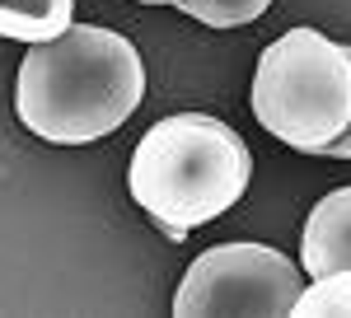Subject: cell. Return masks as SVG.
<instances>
[{
	"label": "cell",
	"instance_id": "obj_1",
	"mask_svg": "<svg viewBox=\"0 0 351 318\" xmlns=\"http://www.w3.org/2000/svg\"><path fill=\"white\" fill-rule=\"evenodd\" d=\"M141 52L99 24H71L47 42H28L14 75L19 122L56 145H84L117 132L141 108Z\"/></svg>",
	"mask_w": 351,
	"mask_h": 318
},
{
	"label": "cell",
	"instance_id": "obj_2",
	"mask_svg": "<svg viewBox=\"0 0 351 318\" xmlns=\"http://www.w3.org/2000/svg\"><path fill=\"white\" fill-rule=\"evenodd\" d=\"M253 155L243 136L211 112H173L136 140L127 187L169 238H188L243 197Z\"/></svg>",
	"mask_w": 351,
	"mask_h": 318
},
{
	"label": "cell",
	"instance_id": "obj_3",
	"mask_svg": "<svg viewBox=\"0 0 351 318\" xmlns=\"http://www.w3.org/2000/svg\"><path fill=\"white\" fill-rule=\"evenodd\" d=\"M248 108L281 145L324 155L351 127V47L319 28L281 33L258 56Z\"/></svg>",
	"mask_w": 351,
	"mask_h": 318
},
{
	"label": "cell",
	"instance_id": "obj_4",
	"mask_svg": "<svg viewBox=\"0 0 351 318\" xmlns=\"http://www.w3.org/2000/svg\"><path fill=\"white\" fill-rule=\"evenodd\" d=\"M304 267L267 243H220L183 271L173 314H291L304 291Z\"/></svg>",
	"mask_w": 351,
	"mask_h": 318
},
{
	"label": "cell",
	"instance_id": "obj_5",
	"mask_svg": "<svg viewBox=\"0 0 351 318\" xmlns=\"http://www.w3.org/2000/svg\"><path fill=\"white\" fill-rule=\"evenodd\" d=\"M300 267L309 276L351 271V187H337L324 201H314L300 238Z\"/></svg>",
	"mask_w": 351,
	"mask_h": 318
},
{
	"label": "cell",
	"instance_id": "obj_6",
	"mask_svg": "<svg viewBox=\"0 0 351 318\" xmlns=\"http://www.w3.org/2000/svg\"><path fill=\"white\" fill-rule=\"evenodd\" d=\"M75 24V0H0V38L47 42Z\"/></svg>",
	"mask_w": 351,
	"mask_h": 318
},
{
	"label": "cell",
	"instance_id": "obj_7",
	"mask_svg": "<svg viewBox=\"0 0 351 318\" xmlns=\"http://www.w3.org/2000/svg\"><path fill=\"white\" fill-rule=\"evenodd\" d=\"M295 318H324V314H351V271H328L314 276L304 291H300Z\"/></svg>",
	"mask_w": 351,
	"mask_h": 318
},
{
	"label": "cell",
	"instance_id": "obj_8",
	"mask_svg": "<svg viewBox=\"0 0 351 318\" xmlns=\"http://www.w3.org/2000/svg\"><path fill=\"white\" fill-rule=\"evenodd\" d=\"M183 14H192L197 24H211V28H239L253 24L271 10V0H183L178 5Z\"/></svg>",
	"mask_w": 351,
	"mask_h": 318
},
{
	"label": "cell",
	"instance_id": "obj_9",
	"mask_svg": "<svg viewBox=\"0 0 351 318\" xmlns=\"http://www.w3.org/2000/svg\"><path fill=\"white\" fill-rule=\"evenodd\" d=\"M324 159H351V127H347V136H342V140H332V145L324 150Z\"/></svg>",
	"mask_w": 351,
	"mask_h": 318
},
{
	"label": "cell",
	"instance_id": "obj_10",
	"mask_svg": "<svg viewBox=\"0 0 351 318\" xmlns=\"http://www.w3.org/2000/svg\"><path fill=\"white\" fill-rule=\"evenodd\" d=\"M141 5H183V0H141Z\"/></svg>",
	"mask_w": 351,
	"mask_h": 318
}]
</instances>
